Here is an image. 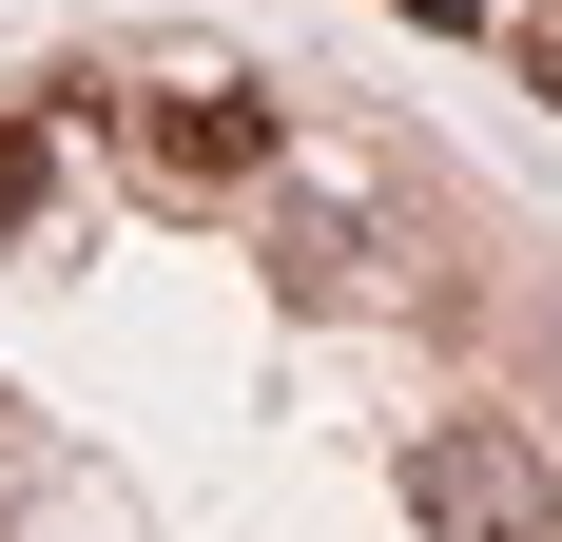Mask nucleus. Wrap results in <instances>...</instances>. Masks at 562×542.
<instances>
[{"label": "nucleus", "instance_id": "nucleus-2", "mask_svg": "<svg viewBox=\"0 0 562 542\" xmlns=\"http://www.w3.org/2000/svg\"><path fill=\"white\" fill-rule=\"evenodd\" d=\"M136 116V174L156 194H252L272 174V98H233V78H156V98H116Z\"/></svg>", "mask_w": 562, "mask_h": 542}, {"label": "nucleus", "instance_id": "nucleus-5", "mask_svg": "<svg viewBox=\"0 0 562 542\" xmlns=\"http://www.w3.org/2000/svg\"><path fill=\"white\" fill-rule=\"evenodd\" d=\"M389 20H427V39H465V20H485V0H389Z\"/></svg>", "mask_w": 562, "mask_h": 542}, {"label": "nucleus", "instance_id": "nucleus-3", "mask_svg": "<svg viewBox=\"0 0 562 542\" xmlns=\"http://www.w3.org/2000/svg\"><path fill=\"white\" fill-rule=\"evenodd\" d=\"M40 174H58V156H40V116H0V233L40 214Z\"/></svg>", "mask_w": 562, "mask_h": 542}, {"label": "nucleus", "instance_id": "nucleus-1", "mask_svg": "<svg viewBox=\"0 0 562 542\" xmlns=\"http://www.w3.org/2000/svg\"><path fill=\"white\" fill-rule=\"evenodd\" d=\"M407 504H427V542H562V465L505 407H447V427L407 445Z\"/></svg>", "mask_w": 562, "mask_h": 542}, {"label": "nucleus", "instance_id": "nucleus-4", "mask_svg": "<svg viewBox=\"0 0 562 542\" xmlns=\"http://www.w3.org/2000/svg\"><path fill=\"white\" fill-rule=\"evenodd\" d=\"M524 98L562 116V0H543V20H524Z\"/></svg>", "mask_w": 562, "mask_h": 542}]
</instances>
